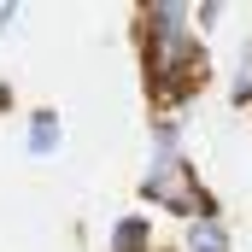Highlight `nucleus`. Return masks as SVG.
I'll return each instance as SVG.
<instances>
[{
    "instance_id": "1",
    "label": "nucleus",
    "mask_w": 252,
    "mask_h": 252,
    "mask_svg": "<svg viewBox=\"0 0 252 252\" xmlns=\"http://www.w3.org/2000/svg\"><path fill=\"white\" fill-rule=\"evenodd\" d=\"M135 47H141V82H147V100L170 118L176 106H188L211 70V47H205V30L193 18V6L182 0H153L135 12Z\"/></svg>"
},
{
    "instance_id": "2",
    "label": "nucleus",
    "mask_w": 252,
    "mask_h": 252,
    "mask_svg": "<svg viewBox=\"0 0 252 252\" xmlns=\"http://www.w3.org/2000/svg\"><path fill=\"white\" fill-rule=\"evenodd\" d=\"M141 199L158 205V211H170V217H182V223L217 211L211 193H205V182L193 176V158H188V147H182V124H176V118H153V129H147Z\"/></svg>"
},
{
    "instance_id": "3",
    "label": "nucleus",
    "mask_w": 252,
    "mask_h": 252,
    "mask_svg": "<svg viewBox=\"0 0 252 252\" xmlns=\"http://www.w3.org/2000/svg\"><path fill=\"white\" fill-rule=\"evenodd\" d=\"M64 147V118L53 106H35L30 118H24V153L35 158V164H47V158H59Z\"/></svg>"
},
{
    "instance_id": "4",
    "label": "nucleus",
    "mask_w": 252,
    "mask_h": 252,
    "mask_svg": "<svg viewBox=\"0 0 252 252\" xmlns=\"http://www.w3.org/2000/svg\"><path fill=\"white\" fill-rule=\"evenodd\" d=\"M182 252H235V235H229V223L211 211V217L182 223Z\"/></svg>"
},
{
    "instance_id": "5",
    "label": "nucleus",
    "mask_w": 252,
    "mask_h": 252,
    "mask_svg": "<svg viewBox=\"0 0 252 252\" xmlns=\"http://www.w3.org/2000/svg\"><path fill=\"white\" fill-rule=\"evenodd\" d=\"M229 94L235 106H252V35L235 47V70H229Z\"/></svg>"
},
{
    "instance_id": "6",
    "label": "nucleus",
    "mask_w": 252,
    "mask_h": 252,
    "mask_svg": "<svg viewBox=\"0 0 252 252\" xmlns=\"http://www.w3.org/2000/svg\"><path fill=\"white\" fill-rule=\"evenodd\" d=\"M193 18H199V30L211 35V30H217V24L229 18V6H223V0H205V6H193Z\"/></svg>"
},
{
    "instance_id": "7",
    "label": "nucleus",
    "mask_w": 252,
    "mask_h": 252,
    "mask_svg": "<svg viewBox=\"0 0 252 252\" xmlns=\"http://www.w3.org/2000/svg\"><path fill=\"white\" fill-rule=\"evenodd\" d=\"M18 18H24V6H12V0H0V35H6V30H12Z\"/></svg>"
}]
</instances>
